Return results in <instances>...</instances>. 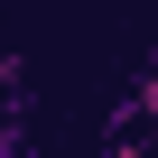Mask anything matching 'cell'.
I'll list each match as a JSON object with an SVG mask.
<instances>
[{"instance_id":"obj_1","label":"cell","mask_w":158,"mask_h":158,"mask_svg":"<svg viewBox=\"0 0 158 158\" xmlns=\"http://www.w3.org/2000/svg\"><path fill=\"white\" fill-rule=\"evenodd\" d=\"M19 84H28V65H19L10 47H0V102H19Z\"/></svg>"},{"instance_id":"obj_2","label":"cell","mask_w":158,"mask_h":158,"mask_svg":"<svg viewBox=\"0 0 158 158\" xmlns=\"http://www.w3.org/2000/svg\"><path fill=\"white\" fill-rule=\"evenodd\" d=\"M0 149H28V130H19V121H10V112H0Z\"/></svg>"}]
</instances>
